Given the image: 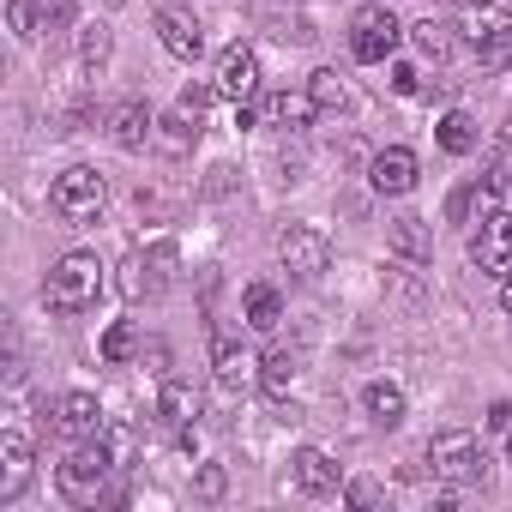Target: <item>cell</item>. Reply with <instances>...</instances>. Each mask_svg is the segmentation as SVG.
<instances>
[{"label":"cell","mask_w":512,"mask_h":512,"mask_svg":"<svg viewBox=\"0 0 512 512\" xmlns=\"http://www.w3.org/2000/svg\"><path fill=\"white\" fill-rule=\"evenodd\" d=\"M410 43L422 49V61H446L452 55V25H440V19H422V25H410Z\"/></svg>","instance_id":"cell-27"},{"label":"cell","mask_w":512,"mask_h":512,"mask_svg":"<svg viewBox=\"0 0 512 512\" xmlns=\"http://www.w3.org/2000/svg\"><path fill=\"white\" fill-rule=\"evenodd\" d=\"M169 272H175V241L133 247L127 266H121V296H127V302H157V296L169 290Z\"/></svg>","instance_id":"cell-5"},{"label":"cell","mask_w":512,"mask_h":512,"mask_svg":"<svg viewBox=\"0 0 512 512\" xmlns=\"http://www.w3.org/2000/svg\"><path fill=\"white\" fill-rule=\"evenodd\" d=\"M211 380L223 392H241V386H260V362H253L229 332H211Z\"/></svg>","instance_id":"cell-13"},{"label":"cell","mask_w":512,"mask_h":512,"mask_svg":"<svg viewBox=\"0 0 512 512\" xmlns=\"http://www.w3.org/2000/svg\"><path fill=\"white\" fill-rule=\"evenodd\" d=\"M241 320H247L253 332H278V320H284V296H278L272 284H247V290H241Z\"/></svg>","instance_id":"cell-19"},{"label":"cell","mask_w":512,"mask_h":512,"mask_svg":"<svg viewBox=\"0 0 512 512\" xmlns=\"http://www.w3.org/2000/svg\"><path fill=\"white\" fill-rule=\"evenodd\" d=\"M260 115H266L272 127H308L320 109H314V97H308V91H272Z\"/></svg>","instance_id":"cell-20"},{"label":"cell","mask_w":512,"mask_h":512,"mask_svg":"<svg viewBox=\"0 0 512 512\" xmlns=\"http://www.w3.org/2000/svg\"><path fill=\"white\" fill-rule=\"evenodd\" d=\"M151 25H157L163 49H169L175 61H199V55H205V25H199L193 13H181V7H163Z\"/></svg>","instance_id":"cell-14"},{"label":"cell","mask_w":512,"mask_h":512,"mask_svg":"<svg viewBox=\"0 0 512 512\" xmlns=\"http://www.w3.org/2000/svg\"><path fill=\"white\" fill-rule=\"evenodd\" d=\"M7 19H13V37H19V43H31V37H37V7H31V0H13Z\"/></svg>","instance_id":"cell-33"},{"label":"cell","mask_w":512,"mask_h":512,"mask_svg":"<svg viewBox=\"0 0 512 512\" xmlns=\"http://www.w3.org/2000/svg\"><path fill=\"white\" fill-rule=\"evenodd\" d=\"M55 428H61L67 440H97L109 422H103V404H97L91 392H67V398L55 404Z\"/></svg>","instance_id":"cell-15"},{"label":"cell","mask_w":512,"mask_h":512,"mask_svg":"<svg viewBox=\"0 0 512 512\" xmlns=\"http://www.w3.org/2000/svg\"><path fill=\"white\" fill-rule=\"evenodd\" d=\"M133 350H139V326H133V320H115V326L103 332V362L121 368V362H133Z\"/></svg>","instance_id":"cell-29"},{"label":"cell","mask_w":512,"mask_h":512,"mask_svg":"<svg viewBox=\"0 0 512 512\" xmlns=\"http://www.w3.org/2000/svg\"><path fill=\"white\" fill-rule=\"evenodd\" d=\"M157 416H163L169 428H193V416H199V392H193L187 380H163V392H157Z\"/></svg>","instance_id":"cell-22"},{"label":"cell","mask_w":512,"mask_h":512,"mask_svg":"<svg viewBox=\"0 0 512 512\" xmlns=\"http://www.w3.org/2000/svg\"><path fill=\"white\" fill-rule=\"evenodd\" d=\"M434 139H440V151H446V157H470L482 133H476V121H470L464 109H452V115H440V127H434Z\"/></svg>","instance_id":"cell-25"},{"label":"cell","mask_w":512,"mask_h":512,"mask_svg":"<svg viewBox=\"0 0 512 512\" xmlns=\"http://www.w3.org/2000/svg\"><path fill=\"white\" fill-rule=\"evenodd\" d=\"M392 253H398V260H410V266H422L428 253H434L428 223H422V217H398V223H392Z\"/></svg>","instance_id":"cell-24"},{"label":"cell","mask_w":512,"mask_h":512,"mask_svg":"<svg viewBox=\"0 0 512 512\" xmlns=\"http://www.w3.org/2000/svg\"><path fill=\"white\" fill-rule=\"evenodd\" d=\"M500 145H506V151H512V115H506V127H500Z\"/></svg>","instance_id":"cell-38"},{"label":"cell","mask_w":512,"mask_h":512,"mask_svg":"<svg viewBox=\"0 0 512 512\" xmlns=\"http://www.w3.org/2000/svg\"><path fill=\"white\" fill-rule=\"evenodd\" d=\"M290 482L302 488V494H332L338 488V464H332V452H320V446H302L296 458H290Z\"/></svg>","instance_id":"cell-17"},{"label":"cell","mask_w":512,"mask_h":512,"mask_svg":"<svg viewBox=\"0 0 512 512\" xmlns=\"http://www.w3.org/2000/svg\"><path fill=\"white\" fill-rule=\"evenodd\" d=\"M428 470H434L440 482H452V488H482V476H488V452L476 446V434L446 428V434L428 440Z\"/></svg>","instance_id":"cell-3"},{"label":"cell","mask_w":512,"mask_h":512,"mask_svg":"<svg viewBox=\"0 0 512 512\" xmlns=\"http://www.w3.org/2000/svg\"><path fill=\"white\" fill-rule=\"evenodd\" d=\"M368 181H374V193H410L416 187V151L410 145H386L368 163Z\"/></svg>","instance_id":"cell-16"},{"label":"cell","mask_w":512,"mask_h":512,"mask_svg":"<svg viewBox=\"0 0 512 512\" xmlns=\"http://www.w3.org/2000/svg\"><path fill=\"white\" fill-rule=\"evenodd\" d=\"M362 404H368V416H374L380 428H398V422H404V386H398V380H368Z\"/></svg>","instance_id":"cell-23"},{"label":"cell","mask_w":512,"mask_h":512,"mask_svg":"<svg viewBox=\"0 0 512 512\" xmlns=\"http://www.w3.org/2000/svg\"><path fill=\"white\" fill-rule=\"evenodd\" d=\"M217 97H229V103H247L253 91H260V55H253L247 43H229L223 55H217Z\"/></svg>","instance_id":"cell-11"},{"label":"cell","mask_w":512,"mask_h":512,"mask_svg":"<svg viewBox=\"0 0 512 512\" xmlns=\"http://www.w3.org/2000/svg\"><path fill=\"white\" fill-rule=\"evenodd\" d=\"M278 7H284V0H278Z\"/></svg>","instance_id":"cell-40"},{"label":"cell","mask_w":512,"mask_h":512,"mask_svg":"<svg viewBox=\"0 0 512 512\" xmlns=\"http://www.w3.org/2000/svg\"><path fill=\"white\" fill-rule=\"evenodd\" d=\"M109 49H115L109 25H85V37H79V61H85V73H97V67L109 61Z\"/></svg>","instance_id":"cell-30"},{"label":"cell","mask_w":512,"mask_h":512,"mask_svg":"<svg viewBox=\"0 0 512 512\" xmlns=\"http://www.w3.org/2000/svg\"><path fill=\"white\" fill-rule=\"evenodd\" d=\"M398 19H392V7H362L356 19H350V55L356 61H368V67H380V61H392V49H398Z\"/></svg>","instance_id":"cell-8"},{"label":"cell","mask_w":512,"mask_h":512,"mask_svg":"<svg viewBox=\"0 0 512 512\" xmlns=\"http://www.w3.org/2000/svg\"><path fill=\"white\" fill-rule=\"evenodd\" d=\"M392 91H398V97H416V91H422L416 67H392Z\"/></svg>","instance_id":"cell-35"},{"label":"cell","mask_w":512,"mask_h":512,"mask_svg":"<svg viewBox=\"0 0 512 512\" xmlns=\"http://www.w3.org/2000/svg\"><path fill=\"white\" fill-rule=\"evenodd\" d=\"M500 308L512 314V272H506V284H500Z\"/></svg>","instance_id":"cell-37"},{"label":"cell","mask_w":512,"mask_h":512,"mask_svg":"<svg viewBox=\"0 0 512 512\" xmlns=\"http://www.w3.org/2000/svg\"><path fill=\"white\" fill-rule=\"evenodd\" d=\"M211 103H217V85H187L175 109H181V115H193V121H205V109H211Z\"/></svg>","instance_id":"cell-31"},{"label":"cell","mask_w":512,"mask_h":512,"mask_svg":"<svg viewBox=\"0 0 512 512\" xmlns=\"http://www.w3.org/2000/svg\"><path fill=\"white\" fill-rule=\"evenodd\" d=\"M344 506H380V488H374L368 476H356V482L344 488Z\"/></svg>","instance_id":"cell-34"},{"label":"cell","mask_w":512,"mask_h":512,"mask_svg":"<svg viewBox=\"0 0 512 512\" xmlns=\"http://www.w3.org/2000/svg\"><path fill=\"white\" fill-rule=\"evenodd\" d=\"M488 428H494V434H506V428H512V404H506V398H500V404H488Z\"/></svg>","instance_id":"cell-36"},{"label":"cell","mask_w":512,"mask_h":512,"mask_svg":"<svg viewBox=\"0 0 512 512\" xmlns=\"http://www.w3.org/2000/svg\"><path fill=\"white\" fill-rule=\"evenodd\" d=\"M470 266H482V272H494V278L512 272V217H506V211H488V217L470 229Z\"/></svg>","instance_id":"cell-9"},{"label":"cell","mask_w":512,"mask_h":512,"mask_svg":"<svg viewBox=\"0 0 512 512\" xmlns=\"http://www.w3.org/2000/svg\"><path fill=\"white\" fill-rule=\"evenodd\" d=\"M458 37L476 49L482 67H506L512 61V13L506 7H464Z\"/></svg>","instance_id":"cell-6"},{"label":"cell","mask_w":512,"mask_h":512,"mask_svg":"<svg viewBox=\"0 0 512 512\" xmlns=\"http://www.w3.org/2000/svg\"><path fill=\"white\" fill-rule=\"evenodd\" d=\"M109 470H121V452L109 446V434L79 440V446L67 452V464H61V494H67L73 506H97V500H103Z\"/></svg>","instance_id":"cell-2"},{"label":"cell","mask_w":512,"mask_h":512,"mask_svg":"<svg viewBox=\"0 0 512 512\" xmlns=\"http://www.w3.org/2000/svg\"><path fill=\"white\" fill-rule=\"evenodd\" d=\"M97 296H103V260L97 253H61L49 266V284H43L49 314H85V308H97Z\"/></svg>","instance_id":"cell-1"},{"label":"cell","mask_w":512,"mask_h":512,"mask_svg":"<svg viewBox=\"0 0 512 512\" xmlns=\"http://www.w3.org/2000/svg\"><path fill=\"white\" fill-rule=\"evenodd\" d=\"M109 133H115V145H121V151H145V145L157 139V115L133 97V103H121V109L109 115Z\"/></svg>","instance_id":"cell-18"},{"label":"cell","mask_w":512,"mask_h":512,"mask_svg":"<svg viewBox=\"0 0 512 512\" xmlns=\"http://www.w3.org/2000/svg\"><path fill=\"white\" fill-rule=\"evenodd\" d=\"M193 488H199V500H223V488H229V476H223V464H199V476H193Z\"/></svg>","instance_id":"cell-32"},{"label":"cell","mask_w":512,"mask_h":512,"mask_svg":"<svg viewBox=\"0 0 512 512\" xmlns=\"http://www.w3.org/2000/svg\"><path fill=\"white\" fill-rule=\"evenodd\" d=\"M290 386H296V356L290 350H266L260 356V392L272 404H290Z\"/></svg>","instance_id":"cell-21"},{"label":"cell","mask_w":512,"mask_h":512,"mask_svg":"<svg viewBox=\"0 0 512 512\" xmlns=\"http://www.w3.org/2000/svg\"><path fill=\"white\" fill-rule=\"evenodd\" d=\"M308 97H314V109H320V115H332V109H344V103H350V91H344V79H338L332 67H320V73L308 79Z\"/></svg>","instance_id":"cell-28"},{"label":"cell","mask_w":512,"mask_h":512,"mask_svg":"<svg viewBox=\"0 0 512 512\" xmlns=\"http://www.w3.org/2000/svg\"><path fill=\"white\" fill-rule=\"evenodd\" d=\"M500 187H506V169H500V163H488V169L476 175V187H458V193L446 199V217H452V223H464V217H470V223H482L488 211H500Z\"/></svg>","instance_id":"cell-12"},{"label":"cell","mask_w":512,"mask_h":512,"mask_svg":"<svg viewBox=\"0 0 512 512\" xmlns=\"http://www.w3.org/2000/svg\"><path fill=\"white\" fill-rule=\"evenodd\" d=\"M103 199H109V187H103V175H97V169H85V163L61 169V175H55V187H49V205H55V217H61V223H97Z\"/></svg>","instance_id":"cell-4"},{"label":"cell","mask_w":512,"mask_h":512,"mask_svg":"<svg viewBox=\"0 0 512 512\" xmlns=\"http://www.w3.org/2000/svg\"><path fill=\"white\" fill-rule=\"evenodd\" d=\"M278 260H284L290 278L314 284V278L332 266V241H326L314 223H284V229H278Z\"/></svg>","instance_id":"cell-7"},{"label":"cell","mask_w":512,"mask_h":512,"mask_svg":"<svg viewBox=\"0 0 512 512\" xmlns=\"http://www.w3.org/2000/svg\"><path fill=\"white\" fill-rule=\"evenodd\" d=\"M31 470H37L31 434L25 428H7V434H0V506H13L31 488Z\"/></svg>","instance_id":"cell-10"},{"label":"cell","mask_w":512,"mask_h":512,"mask_svg":"<svg viewBox=\"0 0 512 512\" xmlns=\"http://www.w3.org/2000/svg\"><path fill=\"white\" fill-rule=\"evenodd\" d=\"M157 145H163L169 157H187V151L199 145V121H193V115H181V109H175V115H163V121H157Z\"/></svg>","instance_id":"cell-26"},{"label":"cell","mask_w":512,"mask_h":512,"mask_svg":"<svg viewBox=\"0 0 512 512\" xmlns=\"http://www.w3.org/2000/svg\"><path fill=\"white\" fill-rule=\"evenodd\" d=\"M506 458H512V428H506Z\"/></svg>","instance_id":"cell-39"}]
</instances>
